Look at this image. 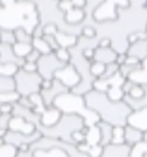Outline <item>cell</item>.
I'll return each instance as SVG.
<instances>
[{
	"label": "cell",
	"mask_w": 147,
	"mask_h": 157,
	"mask_svg": "<svg viewBox=\"0 0 147 157\" xmlns=\"http://www.w3.org/2000/svg\"><path fill=\"white\" fill-rule=\"evenodd\" d=\"M38 63V73L43 80H51L54 78V74L57 72L60 68H62L64 63L58 61L54 52L47 55H41Z\"/></svg>",
	"instance_id": "cell-4"
},
{
	"label": "cell",
	"mask_w": 147,
	"mask_h": 157,
	"mask_svg": "<svg viewBox=\"0 0 147 157\" xmlns=\"http://www.w3.org/2000/svg\"><path fill=\"white\" fill-rule=\"evenodd\" d=\"M72 7H76V8H85L88 7V0H70Z\"/></svg>",
	"instance_id": "cell-39"
},
{
	"label": "cell",
	"mask_w": 147,
	"mask_h": 157,
	"mask_svg": "<svg viewBox=\"0 0 147 157\" xmlns=\"http://www.w3.org/2000/svg\"><path fill=\"white\" fill-rule=\"evenodd\" d=\"M105 68H106L105 63L98 62V61H92L90 65V74L95 78H102L104 72H105Z\"/></svg>",
	"instance_id": "cell-27"
},
{
	"label": "cell",
	"mask_w": 147,
	"mask_h": 157,
	"mask_svg": "<svg viewBox=\"0 0 147 157\" xmlns=\"http://www.w3.org/2000/svg\"><path fill=\"white\" fill-rule=\"evenodd\" d=\"M53 105L58 108L63 114H75L84 120V123L88 127L96 125L101 118L94 110L86 107L82 95H77L72 92L63 93L55 98Z\"/></svg>",
	"instance_id": "cell-2"
},
{
	"label": "cell",
	"mask_w": 147,
	"mask_h": 157,
	"mask_svg": "<svg viewBox=\"0 0 147 157\" xmlns=\"http://www.w3.org/2000/svg\"><path fill=\"white\" fill-rule=\"evenodd\" d=\"M67 92H70V89L67 88L63 83H61L58 80L53 78V86L49 89H41L40 94H41V96L43 98V102H45L46 107H50V105H53L55 98H57L58 95H61V94Z\"/></svg>",
	"instance_id": "cell-6"
},
{
	"label": "cell",
	"mask_w": 147,
	"mask_h": 157,
	"mask_svg": "<svg viewBox=\"0 0 147 157\" xmlns=\"http://www.w3.org/2000/svg\"><path fill=\"white\" fill-rule=\"evenodd\" d=\"M142 135L144 131L139 130L132 125H125V144H127L128 147L142 141Z\"/></svg>",
	"instance_id": "cell-15"
},
{
	"label": "cell",
	"mask_w": 147,
	"mask_h": 157,
	"mask_svg": "<svg viewBox=\"0 0 147 157\" xmlns=\"http://www.w3.org/2000/svg\"><path fill=\"white\" fill-rule=\"evenodd\" d=\"M105 93H106L108 98L112 101H123L124 96H125V93L123 92L122 87H119V86H112Z\"/></svg>",
	"instance_id": "cell-26"
},
{
	"label": "cell",
	"mask_w": 147,
	"mask_h": 157,
	"mask_svg": "<svg viewBox=\"0 0 147 157\" xmlns=\"http://www.w3.org/2000/svg\"><path fill=\"white\" fill-rule=\"evenodd\" d=\"M112 46V39L109 36H103L102 39L98 41V46L97 47H102V48H109Z\"/></svg>",
	"instance_id": "cell-38"
},
{
	"label": "cell",
	"mask_w": 147,
	"mask_h": 157,
	"mask_svg": "<svg viewBox=\"0 0 147 157\" xmlns=\"http://www.w3.org/2000/svg\"><path fill=\"white\" fill-rule=\"evenodd\" d=\"M58 29V26L56 25V22H46L45 25L41 26V32H42V36L45 35H49V36H55Z\"/></svg>",
	"instance_id": "cell-29"
},
{
	"label": "cell",
	"mask_w": 147,
	"mask_h": 157,
	"mask_svg": "<svg viewBox=\"0 0 147 157\" xmlns=\"http://www.w3.org/2000/svg\"><path fill=\"white\" fill-rule=\"evenodd\" d=\"M17 42L15 34L12 29H0V44L13 46Z\"/></svg>",
	"instance_id": "cell-25"
},
{
	"label": "cell",
	"mask_w": 147,
	"mask_h": 157,
	"mask_svg": "<svg viewBox=\"0 0 147 157\" xmlns=\"http://www.w3.org/2000/svg\"><path fill=\"white\" fill-rule=\"evenodd\" d=\"M145 94H146V90H145V87L144 85H137L135 83L131 89H130V92L126 94L128 98H132V100H140L145 96Z\"/></svg>",
	"instance_id": "cell-28"
},
{
	"label": "cell",
	"mask_w": 147,
	"mask_h": 157,
	"mask_svg": "<svg viewBox=\"0 0 147 157\" xmlns=\"http://www.w3.org/2000/svg\"><path fill=\"white\" fill-rule=\"evenodd\" d=\"M126 54L130 56L138 58L140 61H144L147 58V38L130 45L126 51Z\"/></svg>",
	"instance_id": "cell-14"
},
{
	"label": "cell",
	"mask_w": 147,
	"mask_h": 157,
	"mask_svg": "<svg viewBox=\"0 0 147 157\" xmlns=\"http://www.w3.org/2000/svg\"><path fill=\"white\" fill-rule=\"evenodd\" d=\"M20 98V94L17 90L0 92V105L1 103H17Z\"/></svg>",
	"instance_id": "cell-24"
},
{
	"label": "cell",
	"mask_w": 147,
	"mask_h": 157,
	"mask_svg": "<svg viewBox=\"0 0 147 157\" xmlns=\"http://www.w3.org/2000/svg\"><path fill=\"white\" fill-rule=\"evenodd\" d=\"M127 78L137 85H147V69H145L144 67L137 69L133 73H131Z\"/></svg>",
	"instance_id": "cell-19"
},
{
	"label": "cell",
	"mask_w": 147,
	"mask_h": 157,
	"mask_svg": "<svg viewBox=\"0 0 147 157\" xmlns=\"http://www.w3.org/2000/svg\"><path fill=\"white\" fill-rule=\"evenodd\" d=\"M13 53L19 58V59H25L26 56L33 51L32 44H24V42H15L12 46Z\"/></svg>",
	"instance_id": "cell-18"
},
{
	"label": "cell",
	"mask_w": 147,
	"mask_h": 157,
	"mask_svg": "<svg viewBox=\"0 0 147 157\" xmlns=\"http://www.w3.org/2000/svg\"><path fill=\"white\" fill-rule=\"evenodd\" d=\"M32 46L35 51H38L41 55H47L53 53V49L48 45V42L45 40L43 36H34L32 41Z\"/></svg>",
	"instance_id": "cell-17"
},
{
	"label": "cell",
	"mask_w": 147,
	"mask_h": 157,
	"mask_svg": "<svg viewBox=\"0 0 147 157\" xmlns=\"http://www.w3.org/2000/svg\"><path fill=\"white\" fill-rule=\"evenodd\" d=\"M101 157H130V147L127 144H112L104 147Z\"/></svg>",
	"instance_id": "cell-10"
},
{
	"label": "cell",
	"mask_w": 147,
	"mask_h": 157,
	"mask_svg": "<svg viewBox=\"0 0 147 157\" xmlns=\"http://www.w3.org/2000/svg\"><path fill=\"white\" fill-rule=\"evenodd\" d=\"M119 72V65L117 62H111L109 65H106V68H105V72L103 74V76L101 78H108L113 76L115 74Z\"/></svg>",
	"instance_id": "cell-32"
},
{
	"label": "cell",
	"mask_w": 147,
	"mask_h": 157,
	"mask_svg": "<svg viewBox=\"0 0 147 157\" xmlns=\"http://www.w3.org/2000/svg\"><path fill=\"white\" fill-rule=\"evenodd\" d=\"M112 144H125V127L116 125L112 129Z\"/></svg>",
	"instance_id": "cell-23"
},
{
	"label": "cell",
	"mask_w": 147,
	"mask_h": 157,
	"mask_svg": "<svg viewBox=\"0 0 147 157\" xmlns=\"http://www.w3.org/2000/svg\"><path fill=\"white\" fill-rule=\"evenodd\" d=\"M147 154V142L140 141L130 147V157H145Z\"/></svg>",
	"instance_id": "cell-20"
},
{
	"label": "cell",
	"mask_w": 147,
	"mask_h": 157,
	"mask_svg": "<svg viewBox=\"0 0 147 157\" xmlns=\"http://www.w3.org/2000/svg\"><path fill=\"white\" fill-rule=\"evenodd\" d=\"M41 58V54L38 52V51H35L34 48H33V51L27 56L25 58V61H28V62H38L39 59Z\"/></svg>",
	"instance_id": "cell-37"
},
{
	"label": "cell",
	"mask_w": 147,
	"mask_h": 157,
	"mask_svg": "<svg viewBox=\"0 0 147 157\" xmlns=\"http://www.w3.org/2000/svg\"><path fill=\"white\" fill-rule=\"evenodd\" d=\"M85 105L99 116L101 121L108 122L113 127L127 124V117L131 114V107L123 101H112L108 98L106 93L91 89L83 95Z\"/></svg>",
	"instance_id": "cell-1"
},
{
	"label": "cell",
	"mask_w": 147,
	"mask_h": 157,
	"mask_svg": "<svg viewBox=\"0 0 147 157\" xmlns=\"http://www.w3.org/2000/svg\"><path fill=\"white\" fill-rule=\"evenodd\" d=\"M18 154V147L5 142H0V157H17Z\"/></svg>",
	"instance_id": "cell-22"
},
{
	"label": "cell",
	"mask_w": 147,
	"mask_h": 157,
	"mask_svg": "<svg viewBox=\"0 0 147 157\" xmlns=\"http://www.w3.org/2000/svg\"><path fill=\"white\" fill-rule=\"evenodd\" d=\"M14 109V103H1L0 105V114L12 115Z\"/></svg>",
	"instance_id": "cell-34"
},
{
	"label": "cell",
	"mask_w": 147,
	"mask_h": 157,
	"mask_svg": "<svg viewBox=\"0 0 147 157\" xmlns=\"http://www.w3.org/2000/svg\"><path fill=\"white\" fill-rule=\"evenodd\" d=\"M71 141H72V143L74 144H81L85 142V134H84L82 129H79V130H75L72 134H71Z\"/></svg>",
	"instance_id": "cell-33"
},
{
	"label": "cell",
	"mask_w": 147,
	"mask_h": 157,
	"mask_svg": "<svg viewBox=\"0 0 147 157\" xmlns=\"http://www.w3.org/2000/svg\"><path fill=\"white\" fill-rule=\"evenodd\" d=\"M54 54L56 55V58L58 59V61H61L62 63H64V65L70 63L71 54H70V52H69V49L60 47V48H57V49L54 52Z\"/></svg>",
	"instance_id": "cell-30"
},
{
	"label": "cell",
	"mask_w": 147,
	"mask_h": 157,
	"mask_svg": "<svg viewBox=\"0 0 147 157\" xmlns=\"http://www.w3.org/2000/svg\"><path fill=\"white\" fill-rule=\"evenodd\" d=\"M134 85L135 83H133V82H132L131 80H128V78H126V80L124 81V83L122 85V89H123V92L125 93V95L130 92V89H131Z\"/></svg>",
	"instance_id": "cell-40"
},
{
	"label": "cell",
	"mask_w": 147,
	"mask_h": 157,
	"mask_svg": "<svg viewBox=\"0 0 147 157\" xmlns=\"http://www.w3.org/2000/svg\"><path fill=\"white\" fill-rule=\"evenodd\" d=\"M85 18H86V12H85V10L72 7L68 12L64 13L63 20L65 21L67 25L74 26V25H79L81 22H83Z\"/></svg>",
	"instance_id": "cell-13"
},
{
	"label": "cell",
	"mask_w": 147,
	"mask_h": 157,
	"mask_svg": "<svg viewBox=\"0 0 147 157\" xmlns=\"http://www.w3.org/2000/svg\"><path fill=\"white\" fill-rule=\"evenodd\" d=\"M21 68L28 73H36L38 72V63H36V62H28V61H25V63L22 65Z\"/></svg>",
	"instance_id": "cell-35"
},
{
	"label": "cell",
	"mask_w": 147,
	"mask_h": 157,
	"mask_svg": "<svg viewBox=\"0 0 147 157\" xmlns=\"http://www.w3.org/2000/svg\"><path fill=\"white\" fill-rule=\"evenodd\" d=\"M117 54L112 47L109 48H102V47H96L95 48V58L94 61H98V62H102L105 65H109L111 62H116V58H117Z\"/></svg>",
	"instance_id": "cell-12"
},
{
	"label": "cell",
	"mask_w": 147,
	"mask_h": 157,
	"mask_svg": "<svg viewBox=\"0 0 147 157\" xmlns=\"http://www.w3.org/2000/svg\"><path fill=\"white\" fill-rule=\"evenodd\" d=\"M126 59H127V54L126 53H118L117 58H116V62L119 66H122L126 62Z\"/></svg>",
	"instance_id": "cell-41"
},
{
	"label": "cell",
	"mask_w": 147,
	"mask_h": 157,
	"mask_svg": "<svg viewBox=\"0 0 147 157\" xmlns=\"http://www.w3.org/2000/svg\"><path fill=\"white\" fill-rule=\"evenodd\" d=\"M62 114L63 113L58 108H56L55 105L47 107L46 110L40 115V123H38V124L41 125V127H46V128H50L60 121V118L62 117Z\"/></svg>",
	"instance_id": "cell-7"
},
{
	"label": "cell",
	"mask_w": 147,
	"mask_h": 157,
	"mask_svg": "<svg viewBox=\"0 0 147 157\" xmlns=\"http://www.w3.org/2000/svg\"><path fill=\"white\" fill-rule=\"evenodd\" d=\"M15 81V90L20 96H29L34 93H40L41 82L43 78L39 75V73H28L19 68L15 75L13 76Z\"/></svg>",
	"instance_id": "cell-3"
},
{
	"label": "cell",
	"mask_w": 147,
	"mask_h": 157,
	"mask_svg": "<svg viewBox=\"0 0 147 157\" xmlns=\"http://www.w3.org/2000/svg\"><path fill=\"white\" fill-rule=\"evenodd\" d=\"M98 129H99V135H101V141L99 144L105 147L108 144L111 143V138H112V129H113V125L108 123V122H104V121H99L98 123Z\"/></svg>",
	"instance_id": "cell-16"
},
{
	"label": "cell",
	"mask_w": 147,
	"mask_h": 157,
	"mask_svg": "<svg viewBox=\"0 0 147 157\" xmlns=\"http://www.w3.org/2000/svg\"><path fill=\"white\" fill-rule=\"evenodd\" d=\"M127 124L141 131H147V107L131 111L127 117Z\"/></svg>",
	"instance_id": "cell-9"
},
{
	"label": "cell",
	"mask_w": 147,
	"mask_h": 157,
	"mask_svg": "<svg viewBox=\"0 0 147 157\" xmlns=\"http://www.w3.org/2000/svg\"><path fill=\"white\" fill-rule=\"evenodd\" d=\"M54 78L58 80L61 83H63L70 90L74 89L81 82L79 73L77 72V69L71 63H67L62 68H60L57 72L54 74Z\"/></svg>",
	"instance_id": "cell-5"
},
{
	"label": "cell",
	"mask_w": 147,
	"mask_h": 157,
	"mask_svg": "<svg viewBox=\"0 0 147 157\" xmlns=\"http://www.w3.org/2000/svg\"><path fill=\"white\" fill-rule=\"evenodd\" d=\"M8 130L18 131V132H22L26 135H31L34 131H36V127L32 122L26 121L24 117L21 116H14L9 120V125H8Z\"/></svg>",
	"instance_id": "cell-8"
},
{
	"label": "cell",
	"mask_w": 147,
	"mask_h": 157,
	"mask_svg": "<svg viewBox=\"0 0 147 157\" xmlns=\"http://www.w3.org/2000/svg\"><path fill=\"white\" fill-rule=\"evenodd\" d=\"M56 41H57L58 46L62 48H67L70 49L72 47H75L78 42V35H76L75 33L71 32H65V31H58L57 34L55 35Z\"/></svg>",
	"instance_id": "cell-11"
},
{
	"label": "cell",
	"mask_w": 147,
	"mask_h": 157,
	"mask_svg": "<svg viewBox=\"0 0 147 157\" xmlns=\"http://www.w3.org/2000/svg\"><path fill=\"white\" fill-rule=\"evenodd\" d=\"M145 34H146V36H147V25H146V28H145Z\"/></svg>",
	"instance_id": "cell-42"
},
{
	"label": "cell",
	"mask_w": 147,
	"mask_h": 157,
	"mask_svg": "<svg viewBox=\"0 0 147 157\" xmlns=\"http://www.w3.org/2000/svg\"><path fill=\"white\" fill-rule=\"evenodd\" d=\"M145 157H147V154H146V156H145Z\"/></svg>",
	"instance_id": "cell-43"
},
{
	"label": "cell",
	"mask_w": 147,
	"mask_h": 157,
	"mask_svg": "<svg viewBox=\"0 0 147 157\" xmlns=\"http://www.w3.org/2000/svg\"><path fill=\"white\" fill-rule=\"evenodd\" d=\"M81 36L85 39H95L97 36V29L91 25H86L81 29Z\"/></svg>",
	"instance_id": "cell-31"
},
{
	"label": "cell",
	"mask_w": 147,
	"mask_h": 157,
	"mask_svg": "<svg viewBox=\"0 0 147 157\" xmlns=\"http://www.w3.org/2000/svg\"><path fill=\"white\" fill-rule=\"evenodd\" d=\"M11 117H12V115H5V114L0 115V129H7L8 130Z\"/></svg>",
	"instance_id": "cell-36"
},
{
	"label": "cell",
	"mask_w": 147,
	"mask_h": 157,
	"mask_svg": "<svg viewBox=\"0 0 147 157\" xmlns=\"http://www.w3.org/2000/svg\"><path fill=\"white\" fill-rule=\"evenodd\" d=\"M14 34H15V39L17 42H24V44H32L33 41V34L28 32L24 27H18L14 29Z\"/></svg>",
	"instance_id": "cell-21"
}]
</instances>
